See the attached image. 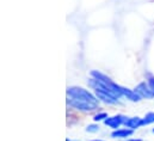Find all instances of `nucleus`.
Returning a JSON list of instances; mask_svg holds the SVG:
<instances>
[{
	"mask_svg": "<svg viewBox=\"0 0 154 141\" xmlns=\"http://www.w3.org/2000/svg\"><path fill=\"white\" fill-rule=\"evenodd\" d=\"M92 141H104V140H100V139H96V140H92Z\"/></svg>",
	"mask_w": 154,
	"mask_h": 141,
	"instance_id": "nucleus-13",
	"label": "nucleus"
},
{
	"mask_svg": "<svg viewBox=\"0 0 154 141\" xmlns=\"http://www.w3.org/2000/svg\"><path fill=\"white\" fill-rule=\"evenodd\" d=\"M99 130V126L98 124H88L86 127V132L88 133H97Z\"/></svg>",
	"mask_w": 154,
	"mask_h": 141,
	"instance_id": "nucleus-10",
	"label": "nucleus"
},
{
	"mask_svg": "<svg viewBox=\"0 0 154 141\" xmlns=\"http://www.w3.org/2000/svg\"><path fill=\"white\" fill-rule=\"evenodd\" d=\"M96 97L98 98V101H102L106 104H116L118 103V98H116L115 96L105 92V91H102V90H96Z\"/></svg>",
	"mask_w": 154,
	"mask_h": 141,
	"instance_id": "nucleus-5",
	"label": "nucleus"
},
{
	"mask_svg": "<svg viewBox=\"0 0 154 141\" xmlns=\"http://www.w3.org/2000/svg\"><path fill=\"white\" fill-rule=\"evenodd\" d=\"M152 123H154V112H148L143 117V126L152 124Z\"/></svg>",
	"mask_w": 154,
	"mask_h": 141,
	"instance_id": "nucleus-8",
	"label": "nucleus"
},
{
	"mask_svg": "<svg viewBox=\"0 0 154 141\" xmlns=\"http://www.w3.org/2000/svg\"><path fill=\"white\" fill-rule=\"evenodd\" d=\"M68 105L80 111H93L98 109V98L88 90L79 86H71L67 89Z\"/></svg>",
	"mask_w": 154,
	"mask_h": 141,
	"instance_id": "nucleus-1",
	"label": "nucleus"
},
{
	"mask_svg": "<svg viewBox=\"0 0 154 141\" xmlns=\"http://www.w3.org/2000/svg\"><path fill=\"white\" fill-rule=\"evenodd\" d=\"M127 141H142L141 139H129V140H127Z\"/></svg>",
	"mask_w": 154,
	"mask_h": 141,
	"instance_id": "nucleus-12",
	"label": "nucleus"
},
{
	"mask_svg": "<svg viewBox=\"0 0 154 141\" xmlns=\"http://www.w3.org/2000/svg\"><path fill=\"white\" fill-rule=\"evenodd\" d=\"M133 133H134L133 129H129V128H118V129H115L111 133V138H114V139H127L130 135H133Z\"/></svg>",
	"mask_w": 154,
	"mask_h": 141,
	"instance_id": "nucleus-7",
	"label": "nucleus"
},
{
	"mask_svg": "<svg viewBox=\"0 0 154 141\" xmlns=\"http://www.w3.org/2000/svg\"><path fill=\"white\" fill-rule=\"evenodd\" d=\"M66 141H77V140H72V139H67Z\"/></svg>",
	"mask_w": 154,
	"mask_h": 141,
	"instance_id": "nucleus-14",
	"label": "nucleus"
},
{
	"mask_svg": "<svg viewBox=\"0 0 154 141\" xmlns=\"http://www.w3.org/2000/svg\"><path fill=\"white\" fill-rule=\"evenodd\" d=\"M108 117H109V116H108V114H106V112H98L97 115H94L93 121H96V122H99V121H105Z\"/></svg>",
	"mask_w": 154,
	"mask_h": 141,
	"instance_id": "nucleus-9",
	"label": "nucleus"
},
{
	"mask_svg": "<svg viewBox=\"0 0 154 141\" xmlns=\"http://www.w3.org/2000/svg\"><path fill=\"white\" fill-rule=\"evenodd\" d=\"M124 126L129 129L135 130V129L140 128L141 126H143V118L137 117V116L136 117H127V120L124 122Z\"/></svg>",
	"mask_w": 154,
	"mask_h": 141,
	"instance_id": "nucleus-6",
	"label": "nucleus"
},
{
	"mask_svg": "<svg viewBox=\"0 0 154 141\" xmlns=\"http://www.w3.org/2000/svg\"><path fill=\"white\" fill-rule=\"evenodd\" d=\"M135 91L142 97V98H146V99H153L154 98V91L152 90V87L149 86V84L147 83H140L136 87H135Z\"/></svg>",
	"mask_w": 154,
	"mask_h": 141,
	"instance_id": "nucleus-2",
	"label": "nucleus"
},
{
	"mask_svg": "<svg viewBox=\"0 0 154 141\" xmlns=\"http://www.w3.org/2000/svg\"><path fill=\"white\" fill-rule=\"evenodd\" d=\"M152 133H153V134H154V128H153V129H152Z\"/></svg>",
	"mask_w": 154,
	"mask_h": 141,
	"instance_id": "nucleus-15",
	"label": "nucleus"
},
{
	"mask_svg": "<svg viewBox=\"0 0 154 141\" xmlns=\"http://www.w3.org/2000/svg\"><path fill=\"white\" fill-rule=\"evenodd\" d=\"M125 120H127V117L123 116V115H115V116L108 117L104 121V123H105V126H108V127H110L112 129H118L121 124H124Z\"/></svg>",
	"mask_w": 154,
	"mask_h": 141,
	"instance_id": "nucleus-3",
	"label": "nucleus"
},
{
	"mask_svg": "<svg viewBox=\"0 0 154 141\" xmlns=\"http://www.w3.org/2000/svg\"><path fill=\"white\" fill-rule=\"evenodd\" d=\"M118 90H119V93L122 95V96H124V97H127L129 101H131V102H140L141 101V96L135 91V90H130V89H128V87H124V86H118Z\"/></svg>",
	"mask_w": 154,
	"mask_h": 141,
	"instance_id": "nucleus-4",
	"label": "nucleus"
},
{
	"mask_svg": "<svg viewBox=\"0 0 154 141\" xmlns=\"http://www.w3.org/2000/svg\"><path fill=\"white\" fill-rule=\"evenodd\" d=\"M148 84H149V86L152 87V90L154 91V77H151V78L148 79Z\"/></svg>",
	"mask_w": 154,
	"mask_h": 141,
	"instance_id": "nucleus-11",
	"label": "nucleus"
}]
</instances>
